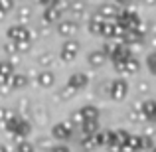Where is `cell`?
<instances>
[{
	"label": "cell",
	"mask_w": 156,
	"mask_h": 152,
	"mask_svg": "<svg viewBox=\"0 0 156 152\" xmlns=\"http://www.w3.org/2000/svg\"><path fill=\"white\" fill-rule=\"evenodd\" d=\"M0 152H8L6 148H4V146H0Z\"/></svg>",
	"instance_id": "cell-2"
},
{
	"label": "cell",
	"mask_w": 156,
	"mask_h": 152,
	"mask_svg": "<svg viewBox=\"0 0 156 152\" xmlns=\"http://www.w3.org/2000/svg\"><path fill=\"white\" fill-rule=\"evenodd\" d=\"M53 152H67V150H65L63 146H59V148H55V150H53Z\"/></svg>",
	"instance_id": "cell-1"
}]
</instances>
